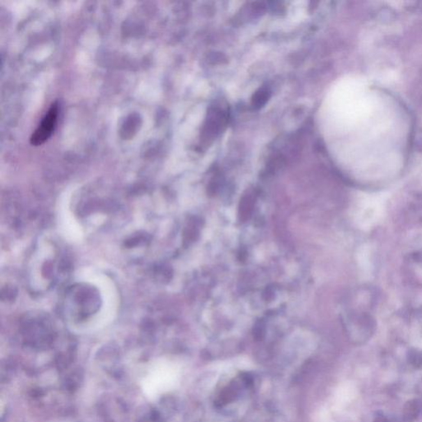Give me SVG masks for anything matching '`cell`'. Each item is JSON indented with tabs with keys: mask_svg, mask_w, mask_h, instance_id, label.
Instances as JSON below:
<instances>
[{
	"mask_svg": "<svg viewBox=\"0 0 422 422\" xmlns=\"http://www.w3.org/2000/svg\"><path fill=\"white\" fill-rule=\"evenodd\" d=\"M172 380L173 373L167 363L155 362L148 368L141 380L143 393L150 400H155L168 391Z\"/></svg>",
	"mask_w": 422,
	"mask_h": 422,
	"instance_id": "cell-1",
	"label": "cell"
},
{
	"mask_svg": "<svg viewBox=\"0 0 422 422\" xmlns=\"http://www.w3.org/2000/svg\"><path fill=\"white\" fill-rule=\"evenodd\" d=\"M58 114H59V107L57 102L53 103L38 129L31 134L30 138L31 146H42L51 137L56 128Z\"/></svg>",
	"mask_w": 422,
	"mask_h": 422,
	"instance_id": "cell-2",
	"label": "cell"
}]
</instances>
